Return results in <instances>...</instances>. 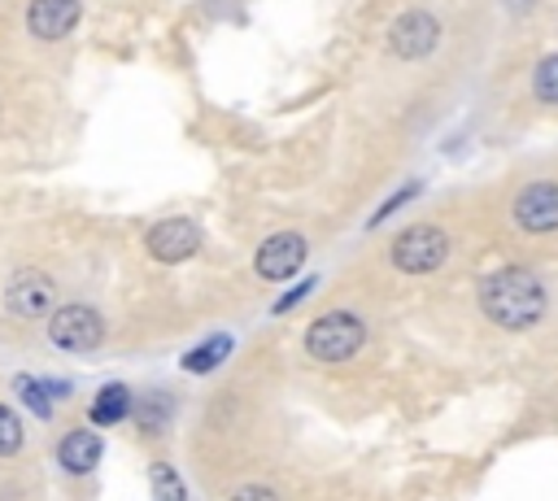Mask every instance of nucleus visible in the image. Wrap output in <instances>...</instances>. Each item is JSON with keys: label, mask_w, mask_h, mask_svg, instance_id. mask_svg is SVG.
Returning a JSON list of instances; mask_svg holds the SVG:
<instances>
[{"label": "nucleus", "mask_w": 558, "mask_h": 501, "mask_svg": "<svg viewBox=\"0 0 558 501\" xmlns=\"http://www.w3.org/2000/svg\"><path fill=\"white\" fill-rule=\"evenodd\" d=\"M131 414V392L122 383H105L92 401V423L96 427H109V423H122Z\"/></svg>", "instance_id": "obj_12"}, {"label": "nucleus", "mask_w": 558, "mask_h": 501, "mask_svg": "<svg viewBox=\"0 0 558 501\" xmlns=\"http://www.w3.org/2000/svg\"><path fill=\"white\" fill-rule=\"evenodd\" d=\"M144 244H148V253H153L157 261L174 266V261H187V257L201 248V227L187 222V218H166V222H157V227L148 231Z\"/></svg>", "instance_id": "obj_9"}, {"label": "nucleus", "mask_w": 558, "mask_h": 501, "mask_svg": "<svg viewBox=\"0 0 558 501\" xmlns=\"http://www.w3.org/2000/svg\"><path fill=\"white\" fill-rule=\"evenodd\" d=\"M227 353H231V335H209L201 349L183 353V370H192V375H205V370H214V366H218Z\"/></svg>", "instance_id": "obj_13"}, {"label": "nucleus", "mask_w": 558, "mask_h": 501, "mask_svg": "<svg viewBox=\"0 0 558 501\" xmlns=\"http://www.w3.org/2000/svg\"><path fill=\"white\" fill-rule=\"evenodd\" d=\"M514 222L532 235H545V231H558V183L541 179V183H527L519 196H514Z\"/></svg>", "instance_id": "obj_6"}, {"label": "nucleus", "mask_w": 558, "mask_h": 501, "mask_svg": "<svg viewBox=\"0 0 558 501\" xmlns=\"http://www.w3.org/2000/svg\"><path fill=\"white\" fill-rule=\"evenodd\" d=\"M532 87H536V96H541V100L558 105V52H554V57H545V61L536 65V74H532Z\"/></svg>", "instance_id": "obj_16"}, {"label": "nucleus", "mask_w": 558, "mask_h": 501, "mask_svg": "<svg viewBox=\"0 0 558 501\" xmlns=\"http://www.w3.org/2000/svg\"><path fill=\"white\" fill-rule=\"evenodd\" d=\"M153 501H187L183 479H179L174 466H166V462L153 466Z\"/></svg>", "instance_id": "obj_15"}, {"label": "nucleus", "mask_w": 558, "mask_h": 501, "mask_svg": "<svg viewBox=\"0 0 558 501\" xmlns=\"http://www.w3.org/2000/svg\"><path fill=\"white\" fill-rule=\"evenodd\" d=\"M414 192H418V183H405V187H401V192H392V196H388V200H384V205H379V209H375V218H371V227H375V222H384V218H388V213H392V209H397V205H405V200H410V196H414Z\"/></svg>", "instance_id": "obj_18"}, {"label": "nucleus", "mask_w": 558, "mask_h": 501, "mask_svg": "<svg viewBox=\"0 0 558 501\" xmlns=\"http://www.w3.org/2000/svg\"><path fill=\"white\" fill-rule=\"evenodd\" d=\"M231 501H279V497L270 488H262V484H244V488H235Z\"/></svg>", "instance_id": "obj_19"}, {"label": "nucleus", "mask_w": 558, "mask_h": 501, "mask_svg": "<svg viewBox=\"0 0 558 501\" xmlns=\"http://www.w3.org/2000/svg\"><path fill=\"white\" fill-rule=\"evenodd\" d=\"M449 257V235L440 227H405L392 240V266L405 274H432Z\"/></svg>", "instance_id": "obj_3"}, {"label": "nucleus", "mask_w": 558, "mask_h": 501, "mask_svg": "<svg viewBox=\"0 0 558 501\" xmlns=\"http://www.w3.org/2000/svg\"><path fill=\"white\" fill-rule=\"evenodd\" d=\"M13 392H17V401H22L31 414H39V418H48V414H52V396H48V388H44L39 379L17 375V379H13Z\"/></svg>", "instance_id": "obj_14"}, {"label": "nucleus", "mask_w": 558, "mask_h": 501, "mask_svg": "<svg viewBox=\"0 0 558 501\" xmlns=\"http://www.w3.org/2000/svg\"><path fill=\"white\" fill-rule=\"evenodd\" d=\"M310 288H314V279H305V283H296L292 292H283V296H279V305H275V314H283V309H292V305H296V301H301V296H305Z\"/></svg>", "instance_id": "obj_20"}, {"label": "nucleus", "mask_w": 558, "mask_h": 501, "mask_svg": "<svg viewBox=\"0 0 558 501\" xmlns=\"http://www.w3.org/2000/svg\"><path fill=\"white\" fill-rule=\"evenodd\" d=\"M22 449V423L9 405H0V457H13Z\"/></svg>", "instance_id": "obj_17"}, {"label": "nucleus", "mask_w": 558, "mask_h": 501, "mask_svg": "<svg viewBox=\"0 0 558 501\" xmlns=\"http://www.w3.org/2000/svg\"><path fill=\"white\" fill-rule=\"evenodd\" d=\"M366 340V327L362 318L344 314V309H331V314H318L310 327H305V353L318 357V362H344L362 349Z\"/></svg>", "instance_id": "obj_2"}, {"label": "nucleus", "mask_w": 558, "mask_h": 501, "mask_svg": "<svg viewBox=\"0 0 558 501\" xmlns=\"http://www.w3.org/2000/svg\"><path fill=\"white\" fill-rule=\"evenodd\" d=\"M436 44H440V22H436L432 13H423V9L401 13V17L392 22V30H388V48H392L401 61H423Z\"/></svg>", "instance_id": "obj_5"}, {"label": "nucleus", "mask_w": 558, "mask_h": 501, "mask_svg": "<svg viewBox=\"0 0 558 501\" xmlns=\"http://www.w3.org/2000/svg\"><path fill=\"white\" fill-rule=\"evenodd\" d=\"M480 309L510 331H523L532 322H541L545 314V288L527 266H501L493 274H484L480 283Z\"/></svg>", "instance_id": "obj_1"}, {"label": "nucleus", "mask_w": 558, "mask_h": 501, "mask_svg": "<svg viewBox=\"0 0 558 501\" xmlns=\"http://www.w3.org/2000/svg\"><path fill=\"white\" fill-rule=\"evenodd\" d=\"M52 305H57V292L39 270H22L4 288V309L17 318H44V314H52Z\"/></svg>", "instance_id": "obj_8"}, {"label": "nucleus", "mask_w": 558, "mask_h": 501, "mask_svg": "<svg viewBox=\"0 0 558 501\" xmlns=\"http://www.w3.org/2000/svg\"><path fill=\"white\" fill-rule=\"evenodd\" d=\"M78 13H83L78 0H31L26 26H31V35H39V39H65V35L78 26Z\"/></svg>", "instance_id": "obj_10"}, {"label": "nucleus", "mask_w": 558, "mask_h": 501, "mask_svg": "<svg viewBox=\"0 0 558 501\" xmlns=\"http://www.w3.org/2000/svg\"><path fill=\"white\" fill-rule=\"evenodd\" d=\"M57 457H61V466H65V471L87 475V471L100 462V436H96V431H87V427L65 431V440L57 444Z\"/></svg>", "instance_id": "obj_11"}, {"label": "nucleus", "mask_w": 558, "mask_h": 501, "mask_svg": "<svg viewBox=\"0 0 558 501\" xmlns=\"http://www.w3.org/2000/svg\"><path fill=\"white\" fill-rule=\"evenodd\" d=\"M48 340L61 349V353H87L105 340V322L92 305H61L48 322Z\"/></svg>", "instance_id": "obj_4"}, {"label": "nucleus", "mask_w": 558, "mask_h": 501, "mask_svg": "<svg viewBox=\"0 0 558 501\" xmlns=\"http://www.w3.org/2000/svg\"><path fill=\"white\" fill-rule=\"evenodd\" d=\"M305 253H310L305 235H296V231H279V235H270V240L257 248L253 266H257L262 279H292V274L305 266Z\"/></svg>", "instance_id": "obj_7"}]
</instances>
